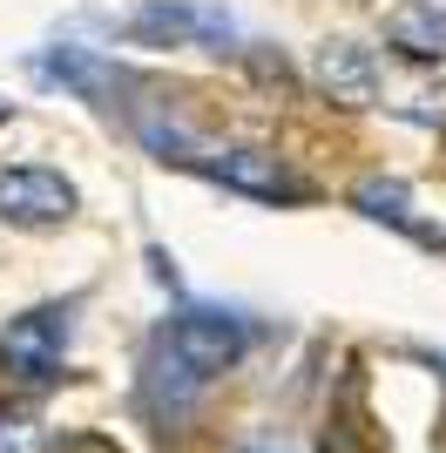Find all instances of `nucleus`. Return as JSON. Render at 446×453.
<instances>
[{"label":"nucleus","mask_w":446,"mask_h":453,"mask_svg":"<svg viewBox=\"0 0 446 453\" xmlns=\"http://www.w3.org/2000/svg\"><path fill=\"white\" fill-rule=\"evenodd\" d=\"M210 176H223L230 189H243V196H264V203H278V196H304V183L297 176H284L278 156H264V150H230L210 163Z\"/></svg>","instance_id":"obj_4"},{"label":"nucleus","mask_w":446,"mask_h":453,"mask_svg":"<svg viewBox=\"0 0 446 453\" xmlns=\"http://www.w3.org/2000/svg\"><path fill=\"white\" fill-rule=\"evenodd\" d=\"M250 453H297V447H250Z\"/></svg>","instance_id":"obj_9"},{"label":"nucleus","mask_w":446,"mask_h":453,"mask_svg":"<svg viewBox=\"0 0 446 453\" xmlns=\"http://www.w3.org/2000/svg\"><path fill=\"white\" fill-rule=\"evenodd\" d=\"M74 210V183L55 170H0V217L20 230H48Z\"/></svg>","instance_id":"obj_3"},{"label":"nucleus","mask_w":446,"mask_h":453,"mask_svg":"<svg viewBox=\"0 0 446 453\" xmlns=\"http://www.w3.org/2000/svg\"><path fill=\"white\" fill-rule=\"evenodd\" d=\"M237 352H243V319H230V311H183V319L169 325L156 365H169L183 386H204V379L230 372Z\"/></svg>","instance_id":"obj_1"},{"label":"nucleus","mask_w":446,"mask_h":453,"mask_svg":"<svg viewBox=\"0 0 446 453\" xmlns=\"http://www.w3.org/2000/svg\"><path fill=\"white\" fill-rule=\"evenodd\" d=\"M61 352H68V311L61 304H41V311H27V319H14L0 332V359L27 386H48L61 372Z\"/></svg>","instance_id":"obj_2"},{"label":"nucleus","mask_w":446,"mask_h":453,"mask_svg":"<svg viewBox=\"0 0 446 453\" xmlns=\"http://www.w3.org/2000/svg\"><path fill=\"white\" fill-rule=\"evenodd\" d=\"M318 81L332 88V102H352V109H365L372 88H379L372 55L358 48V41H325V48H318Z\"/></svg>","instance_id":"obj_5"},{"label":"nucleus","mask_w":446,"mask_h":453,"mask_svg":"<svg viewBox=\"0 0 446 453\" xmlns=\"http://www.w3.org/2000/svg\"><path fill=\"white\" fill-rule=\"evenodd\" d=\"M0 453H35V426L27 419H0Z\"/></svg>","instance_id":"obj_8"},{"label":"nucleus","mask_w":446,"mask_h":453,"mask_svg":"<svg viewBox=\"0 0 446 453\" xmlns=\"http://www.w3.org/2000/svg\"><path fill=\"white\" fill-rule=\"evenodd\" d=\"M412 196H406V183H386V176H372V183H358V210L365 217H379V224H406L412 217Z\"/></svg>","instance_id":"obj_7"},{"label":"nucleus","mask_w":446,"mask_h":453,"mask_svg":"<svg viewBox=\"0 0 446 453\" xmlns=\"http://www.w3.org/2000/svg\"><path fill=\"white\" fill-rule=\"evenodd\" d=\"M392 48H406L419 61H440L446 55V14L440 7H406V14H392Z\"/></svg>","instance_id":"obj_6"}]
</instances>
